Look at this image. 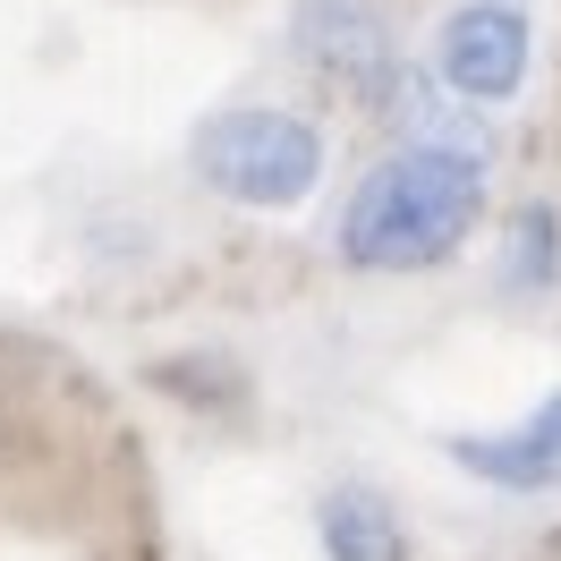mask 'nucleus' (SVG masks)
Segmentation results:
<instances>
[{
    "label": "nucleus",
    "mask_w": 561,
    "mask_h": 561,
    "mask_svg": "<svg viewBox=\"0 0 561 561\" xmlns=\"http://www.w3.org/2000/svg\"><path fill=\"white\" fill-rule=\"evenodd\" d=\"M485 213V162L468 145H409L357 179L341 213V255L357 273H425Z\"/></svg>",
    "instance_id": "obj_1"
},
{
    "label": "nucleus",
    "mask_w": 561,
    "mask_h": 561,
    "mask_svg": "<svg viewBox=\"0 0 561 561\" xmlns=\"http://www.w3.org/2000/svg\"><path fill=\"white\" fill-rule=\"evenodd\" d=\"M196 179L221 187L230 205L280 213L323 179V137H316V119H298V111H280V103L213 111L205 128H196Z\"/></svg>",
    "instance_id": "obj_2"
},
{
    "label": "nucleus",
    "mask_w": 561,
    "mask_h": 561,
    "mask_svg": "<svg viewBox=\"0 0 561 561\" xmlns=\"http://www.w3.org/2000/svg\"><path fill=\"white\" fill-rule=\"evenodd\" d=\"M289 43H298V60L316 77L350 85L366 103H383L391 85H400V43H391L383 0H298Z\"/></svg>",
    "instance_id": "obj_3"
},
{
    "label": "nucleus",
    "mask_w": 561,
    "mask_h": 561,
    "mask_svg": "<svg viewBox=\"0 0 561 561\" xmlns=\"http://www.w3.org/2000/svg\"><path fill=\"white\" fill-rule=\"evenodd\" d=\"M434 69L459 103H511L527 85V9L519 0H459L443 18Z\"/></svg>",
    "instance_id": "obj_4"
},
{
    "label": "nucleus",
    "mask_w": 561,
    "mask_h": 561,
    "mask_svg": "<svg viewBox=\"0 0 561 561\" xmlns=\"http://www.w3.org/2000/svg\"><path fill=\"white\" fill-rule=\"evenodd\" d=\"M443 451H451L468 477L502 485V493H545V485H561V391L527 425H511V434H459V443H443Z\"/></svg>",
    "instance_id": "obj_5"
},
{
    "label": "nucleus",
    "mask_w": 561,
    "mask_h": 561,
    "mask_svg": "<svg viewBox=\"0 0 561 561\" xmlns=\"http://www.w3.org/2000/svg\"><path fill=\"white\" fill-rule=\"evenodd\" d=\"M316 527H323V553H332V561H417V553H409L400 511H391L383 493H366V485L323 493Z\"/></svg>",
    "instance_id": "obj_6"
},
{
    "label": "nucleus",
    "mask_w": 561,
    "mask_h": 561,
    "mask_svg": "<svg viewBox=\"0 0 561 561\" xmlns=\"http://www.w3.org/2000/svg\"><path fill=\"white\" fill-rule=\"evenodd\" d=\"M561 280V213L553 205H519L511 213V239H502V289H553Z\"/></svg>",
    "instance_id": "obj_7"
},
{
    "label": "nucleus",
    "mask_w": 561,
    "mask_h": 561,
    "mask_svg": "<svg viewBox=\"0 0 561 561\" xmlns=\"http://www.w3.org/2000/svg\"><path fill=\"white\" fill-rule=\"evenodd\" d=\"M153 383L171 391V400H187V409H247V375L239 366H221V357H205V366H187V357H162L153 366Z\"/></svg>",
    "instance_id": "obj_8"
},
{
    "label": "nucleus",
    "mask_w": 561,
    "mask_h": 561,
    "mask_svg": "<svg viewBox=\"0 0 561 561\" xmlns=\"http://www.w3.org/2000/svg\"><path fill=\"white\" fill-rule=\"evenodd\" d=\"M0 443H9V417H0Z\"/></svg>",
    "instance_id": "obj_9"
}]
</instances>
